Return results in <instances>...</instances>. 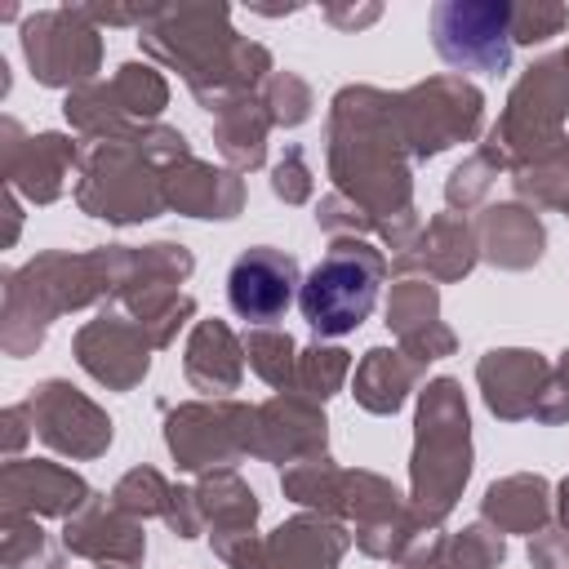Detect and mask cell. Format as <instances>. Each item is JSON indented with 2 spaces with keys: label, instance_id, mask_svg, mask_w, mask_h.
<instances>
[{
  "label": "cell",
  "instance_id": "cell-1",
  "mask_svg": "<svg viewBox=\"0 0 569 569\" xmlns=\"http://www.w3.org/2000/svg\"><path fill=\"white\" fill-rule=\"evenodd\" d=\"M378 289H382L378 253L365 244H333L302 280L298 307L320 338H338V333H351L373 311Z\"/></svg>",
  "mask_w": 569,
  "mask_h": 569
},
{
  "label": "cell",
  "instance_id": "cell-2",
  "mask_svg": "<svg viewBox=\"0 0 569 569\" xmlns=\"http://www.w3.org/2000/svg\"><path fill=\"white\" fill-rule=\"evenodd\" d=\"M511 9L507 4H471V0H445L431 13L436 53L476 76H493L511 62Z\"/></svg>",
  "mask_w": 569,
  "mask_h": 569
},
{
  "label": "cell",
  "instance_id": "cell-3",
  "mask_svg": "<svg viewBox=\"0 0 569 569\" xmlns=\"http://www.w3.org/2000/svg\"><path fill=\"white\" fill-rule=\"evenodd\" d=\"M298 262L271 244L244 249L231 271H227V302L240 320L249 325H271L289 311L293 293H298Z\"/></svg>",
  "mask_w": 569,
  "mask_h": 569
}]
</instances>
